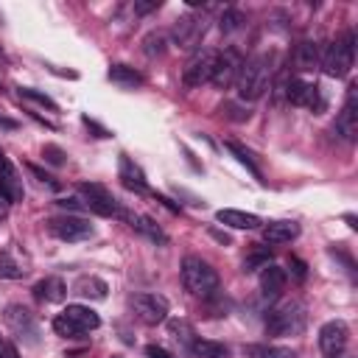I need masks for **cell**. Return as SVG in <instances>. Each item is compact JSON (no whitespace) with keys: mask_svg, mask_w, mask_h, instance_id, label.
Here are the masks:
<instances>
[{"mask_svg":"<svg viewBox=\"0 0 358 358\" xmlns=\"http://www.w3.org/2000/svg\"><path fill=\"white\" fill-rule=\"evenodd\" d=\"M272 79H275V57L272 54H255L249 57L235 79V90L241 101H258L266 95V90H272Z\"/></svg>","mask_w":358,"mask_h":358,"instance_id":"6da1fadb","label":"cell"},{"mask_svg":"<svg viewBox=\"0 0 358 358\" xmlns=\"http://www.w3.org/2000/svg\"><path fill=\"white\" fill-rule=\"evenodd\" d=\"M182 283L185 288L193 294V297H201V299H210L219 294V272L208 263V261H201L196 258V255H188V258L182 261Z\"/></svg>","mask_w":358,"mask_h":358,"instance_id":"7a4b0ae2","label":"cell"},{"mask_svg":"<svg viewBox=\"0 0 358 358\" xmlns=\"http://www.w3.org/2000/svg\"><path fill=\"white\" fill-rule=\"evenodd\" d=\"M355 62V34L344 31L339 39H333L322 54V73L328 79H344Z\"/></svg>","mask_w":358,"mask_h":358,"instance_id":"3957f363","label":"cell"},{"mask_svg":"<svg viewBox=\"0 0 358 358\" xmlns=\"http://www.w3.org/2000/svg\"><path fill=\"white\" fill-rule=\"evenodd\" d=\"M308 325V314H305V305L291 299L277 305L275 311H269L266 317V333L269 336H299Z\"/></svg>","mask_w":358,"mask_h":358,"instance_id":"277c9868","label":"cell"},{"mask_svg":"<svg viewBox=\"0 0 358 358\" xmlns=\"http://www.w3.org/2000/svg\"><path fill=\"white\" fill-rule=\"evenodd\" d=\"M101 317L90 308V305H68V308L54 319V330L65 339H79L81 333L98 330Z\"/></svg>","mask_w":358,"mask_h":358,"instance_id":"5b68a950","label":"cell"},{"mask_svg":"<svg viewBox=\"0 0 358 358\" xmlns=\"http://www.w3.org/2000/svg\"><path fill=\"white\" fill-rule=\"evenodd\" d=\"M79 193L84 196V210L90 213H98V216H104V219H126L129 221V213L121 208V201L104 188V185H98V182H81L79 185Z\"/></svg>","mask_w":358,"mask_h":358,"instance_id":"8992f818","label":"cell"},{"mask_svg":"<svg viewBox=\"0 0 358 358\" xmlns=\"http://www.w3.org/2000/svg\"><path fill=\"white\" fill-rule=\"evenodd\" d=\"M129 305L135 317L143 322V325H160L168 319V299L163 294H155V291H140V294H132L129 297Z\"/></svg>","mask_w":358,"mask_h":358,"instance_id":"52a82bcc","label":"cell"},{"mask_svg":"<svg viewBox=\"0 0 358 358\" xmlns=\"http://www.w3.org/2000/svg\"><path fill=\"white\" fill-rule=\"evenodd\" d=\"M286 101L294 107H308L314 115L325 112V107H328L322 90L311 81H305V79H288L286 81Z\"/></svg>","mask_w":358,"mask_h":358,"instance_id":"ba28073f","label":"cell"},{"mask_svg":"<svg viewBox=\"0 0 358 358\" xmlns=\"http://www.w3.org/2000/svg\"><path fill=\"white\" fill-rule=\"evenodd\" d=\"M216 59H219V50H210V48L196 50V54L190 57V62L185 65V70H182V84H185L188 90L208 84V81L213 79Z\"/></svg>","mask_w":358,"mask_h":358,"instance_id":"9c48e42d","label":"cell"},{"mask_svg":"<svg viewBox=\"0 0 358 358\" xmlns=\"http://www.w3.org/2000/svg\"><path fill=\"white\" fill-rule=\"evenodd\" d=\"M3 319H6L9 330H12L23 344H31V347L39 344V325H37V319H34V314H31L28 308H23V305H9L6 314H3Z\"/></svg>","mask_w":358,"mask_h":358,"instance_id":"30bf717a","label":"cell"},{"mask_svg":"<svg viewBox=\"0 0 358 358\" xmlns=\"http://www.w3.org/2000/svg\"><path fill=\"white\" fill-rule=\"evenodd\" d=\"M48 230L50 235H57L59 241H68V243H76V241H87L95 235V227L81 219V216H59V219H50L48 221Z\"/></svg>","mask_w":358,"mask_h":358,"instance_id":"8fae6325","label":"cell"},{"mask_svg":"<svg viewBox=\"0 0 358 358\" xmlns=\"http://www.w3.org/2000/svg\"><path fill=\"white\" fill-rule=\"evenodd\" d=\"M333 132L344 140V143H355L358 137V84L347 87V98H344V107L336 115Z\"/></svg>","mask_w":358,"mask_h":358,"instance_id":"7c38bea8","label":"cell"},{"mask_svg":"<svg viewBox=\"0 0 358 358\" xmlns=\"http://www.w3.org/2000/svg\"><path fill=\"white\" fill-rule=\"evenodd\" d=\"M204 31H208V20L201 14H185L179 17L174 26H171V39L179 45V48H199Z\"/></svg>","mask_w":358,"mask_h":358,"instance_id":"4fadbf2b","label":"cell"},{"mask_svg":"<svg viewBox=\"0 0 358 358\" xmlns=\"http://www.w3.org/2000/svg\"><path fill=\"white\" fill-rule=\"evenodd\" d=\"M350 341V330L341 319H330L319 328V350L325 358H341Z\"/></svg>","mask_w":358,"mask_h":358,"instance_id":"5bb4252c","label":"cell"},{"mask_svg":"<svg viewBox=\"0 0 358 358\" xmlns=\"http://www.w3.org/2000/svg\"><path fill=\"white\" fill-rule=\"evenodd\" d=\"M241 65H243V59H241V54L235 48H227V50H219V59H216V70H213V84L219 87V90H227L230 84H235V79H238V70H241Z\"/></svg>","mask_w":358,"mask_h":358,"instance_id":"9a60e30c","label":"cell"},{"mask_svg":"<svg viewBox=\"0 0 358 358\" xmlns=\"http://www.w3.org/2000/svg\"><path fill=\"white\" fill-rule=\"evenodd\" d=\"M118 177H121V182H123L126 190H135V193H146L148 190L143 168L132 157H126V155H121V160H118Z\"/></svg>","mask_w":358,"mask_h":358,"instance_id":"2e32d148","label":"cell"},{"mask_svg":"<svg viewBox=\"0 0 358 358\" xmlns=\"http://www.w3.org/2000/svg\"><path fill=\"white\" fill-rule=\"evenodd\" d=\"M0 196H3L9 204L12 201H23L26 199V188H23V179L17 177L14 166L6 160L3 168H0Z\"/></svg>","mask_w":358,"mask_h":358,"instance_id":"e0dca14e","label":"cell"},{"mask_svg":"<svg viewBox=\"0 0 358 358\" xmlns=\"http://www.w3.org/2000/svg\"><path fill=\"white\" fill-rule=\"evenodd\" d=\"M34 297L37 299H42V302H65V297H68V283L62 280V277H45V280H39L37 286H34Z\"/></svg>","mask_w":358,"mask_h":358,"instance_id":"ac0fdd59","label":"cell"},{"mask_svg":"<svg viewBox=\"0 0 358 358\" xmlns=\"http://www.w3.org/2000/svg\"><path fill=\"white\" fill-rule=\"evenodd\" d=\"M283 288H286V272L277 263L263 266V272H261V291H263V297L266 299H277L283 294Z\"/></svg>","mask_w":358,"mask_h":358,"instance_id":"d6986e66","label":"cell"},{"mask_svg":"<svg viewBox=\"0 0 358 358\" xmlns=\"http://www.w3.org/2000/svg\"><path fill=\"white\" fill-rule=\"evenodd\" d=\"M216 221L232 227V230H258L261 227V219L255 213H243V210H232V208H224L216 213Z\"/></svg>","mask_w":358,"mask_h":358,"instance_id":"ffe728a7","label":"cell"},{"mask_svg":"<svg viewBox=\"0 0 358 358\" xmlns=\"http://www.w3.org/2000/svg\"><path fill=\"white\" fill-rule=\"evenodd\" d=\"M319 62H322L319 45H317L314 39H302V42L297 45V50H294V65H297V70H314V68H319Z\"/></svg>","mask_w":358,"mask_h":358,"instance_id":"44dd1931","label":"cell"},{"mask_svg":"<svg viewBox=\"0 0 358 358\" xmlns=\"http://www.w3.org/2000/svg\"><path fill=\"white\" fill-rule=\"evenodd\" d=\"M299 235L297 221H269L263 227V241L266 243H291Z\"/></svg>","mask_w":358,"mask_h":358,"instance_id":"7402d4cb","label":"cell"},{"mask_svg":"<svg viewBox=\"0 0 358 358\" xmlns=\"http://www.w3.org/2000/svg\"><path fill=\"white\" fill-rule=\"evenodd\" d=\"M129 224H132L140 235H146L151 243H157V246H166V243H168V235L155 224V219H148V216H129Z\"/></svg>","mask_w":358,"mask_h":358,"instance_id":"603a6c76","label":"cell"},{"mask_svg":"<svg viewBox=\"0 0 358 358\" xmlns=\"http://www.w3.org/2000/svg\"><path fill=\"white\" fill-rule=\"evenodd\" d=\"M107 291H110V286L104 280L92 277V275L90 277H79L76 286H73V294H79L84 299H107Z\"/></svg>","mask_w":358,"mask_h":358,"instance_id":"cb8c5ba5","label":"cell"},{"mask_svg":"<svg viewBox=\"0 0 358 358\" xmlns=\"http://www.w3.org/2000/svg\"><path fill=\"white\" fill-rule=\"evenodd\" d=\"M110 81L112 84H118V87H140L143 84V73H137L135 68H129V65H112L110 68Z\"/></svg>","mask_w":358,"mask_h":358,"instance_id":"d4e9b609","label":"cell"},{"mask_svg":"<svg viewBox=\"0 0 358 358\" xmlns=\"http://www.w3.org/2000/svg\"><path fill=\"white\" fill-rule=\"evenodd\" d=\"M243 352L249 358H297L291 347H280V344H249Z\"/></svg>","mask_w":358,"mask_h":358,"instance_id":"484cf974","label":"cell"},{"mask_svg":"<svg viewBox=\"0 0 358 358\" xmlns=\"http://www.w3.org/2000/svg\"><path fill=\"white\" fill-rule=\"evenodd\" d=\"M224 146H227V148L232 151V155L238 157V163H241V166H246V171H249L255 179H261V182H263V171H261V166H258V163H255L252 151H249L246 146H241V143H235V140H227Z\"/></svg>","mask_w":358,"mask_h":358,"instance_id":"4316f807","label":"cell"},{"mask_svg":"<svg viewBox=\"0 0 358 358\" xmlns=\"http://www.w3.org/2000/svg\"><path fill=\"white\" fill-rule=\"evenodd\" d=\"M168 50V34L166 31H151L143 37V54L148 59H157Z\"/></svg>","mask_w":358,"mask_h":358,"instance_id":"83f0119b","label":"cell"},{"mask_svg":"<svg viewBox=\"0 0 358 358\" xmlns=\"http://www.w3.org/2000/svg\"><path fill=\"white\" fill-rule=\"evenodd\" d=\"M190 350H193L199 358H224V355L230 352V350H227V344L213 341V339H196Z\"/></svg>","mask_w":358,"mask_h":358,"instance_id":"f1b7e54d","label":"cell"},{"mask_svg":"<svg viewBox=\"0 0 358 358\" xmlns=\"http://www.w3.org/2000/svg\"><path fill=\"white\" fill-rule=\"evenodd\" d=\"M168 330H171V336H174L177 341H182L185 347H193V341H196L193 336H196V333H193L190 322H185V319H171V322H168Z\"/></svg>","mask_w":358,"mask_h":358,"instance_id":"f546056e","label":"cell"},{"mask_svg":"<svg viewBox=\"0 0 358 358\" xmlns=\"http://www.w3.org/2000/svg\"><path fill=\"white\" fill-rule=\"evenodd\" d=\"M17 92H20V98H26V101H34V104H39V107H45V110H50V112H57V110H59L54 98H48L45 92L34 90V87H20Z\"/></svg>","mask_w":358,"mask_h":358,"instance_id":"4dcf8cb0","label":"cell"},{"mask_svg":"<svg viewBox=\"0 0 358 358\" xmlns=\"http://www.w3.org/2000/svg\"><path fill=\"white\" fill-rule=\"evenodd\" d=\"M243 23H246V17L238 9H224L219 26H221V34H235L238 28H243Z\"/></svg>","mask_w":358,"mask_h":358,"instance_id":"1f68e13d","label":"cell"},{"mask_svg":"<svg viewBox=\"0 0 358 358\" xmlns=\"http://www.w3.org/2000/svg\"><path fill=\"white\" fill-rule=\"evenodd\" d=\"M26 275V269L17 263V261H12L9 255H0V277H6V280H20Z\"/></svg>","mask_w":358,"mask_h":358,"instance_id":"d6a6232c","label":"cell"},{"mask_svg":"<svg viewBox=\"0 0 358 358\" xmlns=\"http://www.w3.org/2000/svg\"><path fill=\"white\" fill-rule=\"evenodd\" d=\"M272 263V255L266 249H258V252H252L249 255V261L243 263V272H255V269H263Z\"/></svg>","mask_w":358,"mask_h":358,"instance_id":"836d02e7","label":"cell"},{"mask_svg":"<svg viewBox=\"0 0 358 358\" xmlns=\"http://www.w3.org/2000/svg\"><path fill=\"white\" fill-rule=\"evenodd\" d=\"M42 160L48 163V166H65V151L59 148V146H54V143H48V146H42Z\"/></svg>","mask_w":358,"mask_h":358,"instance_id":"e575fe53","label":"cell"},{"mask_svg":"<svg viewBox=\"0 0 358 358\" xmlns=\"http://www.w3.org/2000/svg\"><path fill=\"white\" fill-rule=\"evenodd\" d=\"M221 112H224L230 121H249V115H252L246 107L235 104V101H227V104H221Z\"/></svg>","mask_w":358,"mask_h":358,"instance_id":"d590c367","label":"cell"},{"mask_svg":"<svg viewBox=\"0 0 358 358\" xmlns=\"http://www.w3.org/2000/svg\"><path fill=\"white\" fill-rule=\"evenodd\" d=\"M137 14H148V12H155L160 9V0H135V6H132Z\"/></svg>","mask_w":358,"mask_h":358,"instance_id":"8d00e7d4","label":"cell"},{"mask_svg":"<svg viewBox=\"0 0 358 358\" xmlns=\"http://www.w3.org/2000/svg\"><path fill=\"white\" fill-rule=\"evenodd\" d=\"M81 123H84V126H87L90 132H95V137H110V135H112L110 129H104V126H101V123H95L92 118H87V115L81 118Z\"/></svg>","mask_w":358,"mask_h":358,"instance_id":"74e56055","label":"cell"},{"mask_svg":"<svg viewBox=\"0 0 358 358\" xmlns=\"http://www.w3.org/2000/svg\"><path fill=\"white\" fill-rule=\"evenodd\" d=\"M28 171H31V174H34V177H37L39 182H45L48 188H59V185H57L54 179H50V177H48V174H45L42 168H39V166H34V163H28Z\"/></svg>","mask_w":358,"mask_h":358,"instance_id":"f35d334b","label":"cell"},{"mask_svg":"<svg viewBox=\"0 0 358 358\" xmlns=\"http://www.w3.org/2000/svg\"><path fill=\"white\" fill-rule=\"evenodd\" d=\"M146 355L148 358H177V355H171L166 347H160V344H148L146 347Z\"/></svg>","mask_w":358,"mask_h":358,"instance_id":"ab89813d","label":"cell"},{"mask_svg":"<svg viewBox=\"0 0 358 358\" xmlns=\"http://www.w3.org/2000/svg\"><path fill=\"white\" fill-rule=\"evenodd\" d=\"M57 204H59V208L62 210H84V201H79V199H57Z\"/></svg>","mask_w":358,"mask_h":358,"instance_id":"60d3db41","label":"cell"},{"mask_svg":"<svg viewBox=\"0 0 358 358\" xmlns=\"http://www.w3.org/2000/svg\"><path fill=\"white\" fill-rule=\"evenodd\" d=\"M155 199H157V201L163 204V208H168L171 213H179V210H182V208H179V204H177V201H171V199H168V196H163V193H155Z\"/></svg>","mask_w":358,"mask_h":358,"instance_id":"b9f144b4","label":"cell"},{"mask_svg":"<svg viewBox=\"0 0 358 358\" xmlns=\"http://www.w3.org/2000/svg\"><path fill=\"white\" fill-rule=\"evenodd\" d=\"M0 358H17V350L9 341H0Z\"/></svg>","mask_w":358,"mask_h":358,"instance_id":"7bdbcfd3","label":"cell"},{"mask_svg":"<svg viewBox=\"0 0 358 358\" xmlns=\"http://www.w3.org/2000/svg\"><path fill=\"white\" fill-rule=\"evenodd\" d=\"M210 235H213V238H216L219 243H224V246H230V243H232V238H230L227 232H221V230H216V227L210 230Z\"/></svg>","mask_w":358,"mask_h":358,"instance_id":"ee69618b","label":"cell"},{"mask_svg":"<svg viewBox=\"0 0 358 358\" xmlns=\"http://www.w3.org/2000/svg\"><path fill=\"white\" fill-rule=\"evenodd\" d=\"M291 266H294V275L302 280V277H305V263H302V261H297V258H291Z\"/></svg>","mask_w":358,"mask_h":358,"instance_id":"f6af8a7d","label":"cell"},{"mask_svg":"<svg viewBox=\"0 0 358 358\" xmlns=\"http://www.w3.org/2000/svg\"><path fill=\"white\" fill-rule=\"evenodd\" d=\"M0 126H3V129H17V121H12V118H3V115H0Z\"/></svg>","mask_w":358,"mask_h":358,"instance_id":"bcb514c9","label":"cell"},{"mask_svg":"<svg viewBox=\"0 0 358 358\" xmlns=\"http://www.w3.org/2000/svg\"><path fill=\"white\" fill-rule=\"evenodd\" d=\"M6 216H9V201L0 196V219H6Z\"/></svg>","mask_w":358,"mask_h":358,"instance_id":"7dc6e473","label":"cell"},{"mask_svg":"<svg viewBox=\"0 0 358 358\" xmlns=\"http://www.w3.org/2000/svg\"><path fill=\"white\" fill-rule=\"evenodd\" d=\"M344 221H347V224H350V227H352V230H355V227H358V224H355V216H344Z\"/></svg>","mask_w":358,"mask_h":358,"instance_id":"c3c4849f","label":"cell"},{"mask_svg":"<svg viewBox=\"0 0 358 358\" xmlns=\"http://www.w3.org/2000/svg\"><path fill=\"white\" fill-rule=\"evenodd\" d=\"M0 65H3V68L9 65V59H6V54H3V48H0Z\"/></svg>","mask_w":358,"mask_h":358,"instance_id":"681fc988","label":"cell"},{"mask_svg":"<svg viewBox=\"0 0 358 358\" xmlns=\"http://www.w3.org/2000/svg\"><path fill=\"white\" fill-rule=\"evenodd\" d=\"M3 163H6V155H3V148H0V168H3Z\"/></svg>","mask_w":358,"mask_h":358,"instance_id":"f907efd6","label":"cell"}]
</instances>
